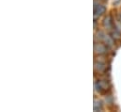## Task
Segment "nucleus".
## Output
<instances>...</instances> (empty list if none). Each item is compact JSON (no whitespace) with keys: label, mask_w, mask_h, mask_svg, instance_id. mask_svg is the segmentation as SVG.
I'll return each instance as SVG.
<instances>
[{"label":"nucleus","mask_w":121,"mask_h":112,"mask_svg":"<svg viewBox=\"0 0 121 112\" xmlns=\"http://www.w3.org/2000/svg\"><path fill=\"white\" fill-rule=\"evenodd\" d=\"M94 10H95V16L101 15L102 13L105 12V7L102 5H96Z\"/></svg>","instance_id":"obj_1"},{"label":"nucleus","mask_w":121,"mask_h":112,"mask_svg":"<svg viewBox=\"0 0 121 112\" xmlns=\"http://www.w3.org/2000/svg\"><path fill=\"white\" fill-rule=\"evenodd\" d=\"M95 51L97 52V53H99V54H102V53H104L105 51H106V48L102 45V44H96L95 45Z\"/></svg>","instance_id":"obj_2"},{"label":"nucleus","mask_w":121,"mask_h":112,"mask_svg":"<svg viewBox=\"0 0 121 112\" xmlns=\"http://www.w3.org/2000/svg\"><path fill=\"white\" fill-rule=\"evenodd\" d=\"M104 26L107 27V28H111V20H110V17H107L104 21Z\"/></svg>","instance_id":"obj_3"}]
</instances>
